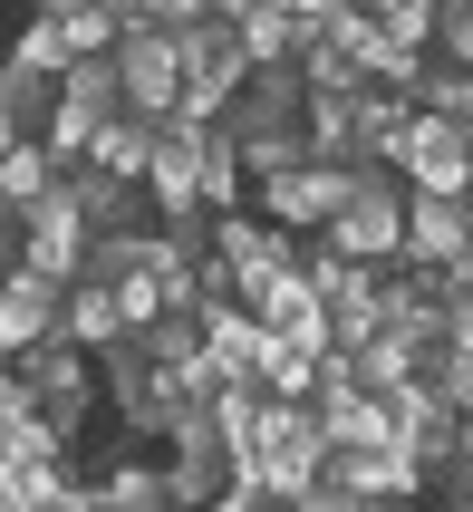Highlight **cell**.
Instances as JSON below:
<instances>
[{"mask_svg": "<svg viewBox=\"0 0 473 512\" xmlns=\"http://www.w3.org/2000/svg\"><path fill=\"white\" fill-rule=\"evenodd\" d=\"M97 377H107V406H116V426H126V445H165L174 406H184V377L145 348V329H116L97 348Z\"/></svg>", "mask_w": 473, "mask_h": 512, "instance_id": "6da1fadb", "label": "cell"}, {"mask_svg": "<svg viewBox=\"0 0 473 512\" xmlns=\"http://www.w3.org/2000/svg\"><path fill=\"white\" fill-rule=\"evenodd\" d=\"M319 455H329V435H319V406L309 397H271L261 406V426H251V474L280 493V512L300 503V484L319 474Z\"/></svg>", "mask_w": 473, "mask_h": 512, "instance_id": "7a4b0ae2", "label": "cell"}, {"mask_svg": "<svg viewBox=\"0 0 473 512\" xmlns=\"http://www.w3.org/2000/svg\"><path fill=\"white\" fill-rule=\"evenodd\" d=\"M348 261H396L406 252V174L396 165H358V194L319 223Z\"/></svg>", "mask_w": 473, "mask_h": 512, "instance_id": "3957f363", "label": "cell"}, {"mask_svg": "<svg viewBox=\"0 0 473 512\" xmlns=\"http://www.w3.org/2000/svg\"><path fill=\"white\" fill-rule=\"evenodd\" d=\"M251 78V49H242V20H184V116H223Z\"/></svg>", "mask_w": 473, "mask_h": 512, "instance_id": "277c9868", "label": "cell"}, {"mask_svg": "<svg viewBox=\"0 0 473 512\" xmlns=\"http://www.w3.org/2000/svg\"><path fill=\"white\" fill-rule=\"evenodd\" d=\"M116 68H126V107H145V116L184 107V29L174 20L126 29V39H116Z\"/></svg>", "mask_w": 473, "mask_h": 512, "instance_id": "5b68a950", "label": "cell"}, {"mask_svg": "<svg viewBox=\"0 0 473 512\" xmlns=\"http://www.w3.org/2000/svg\"><path fill=\"white\" fill-rule=\"evenodd\" d=\"M348 194H358V165H290V174H261L251 184V203L271 223H290V232H319Z\"/></svg>", "mask_w": 473, "mask_h": 512, "instance_id": "8992f818", "label": "cell"}, {"mask_svg": "<svg viewBox=\"0 0 473 512\" xmlns=\"http://www.w3.org/2000/svg\"><path fill=\"white\" fill-rule=\"evenodd\" d=\"M406 184H416V194H473V126H464V116L416 107V136H406Z\"/></svg>", "mask_w": 473, "mask_h": 512, "instance_id": "52a82bcc", "label": "cell"}, {"mask_svg": "<svg viewBox=\"0 0 473 512\" xmlns=\"http://www.w3.org/2000/svg\"><path fill=\"white\" fill-rule=\"evenodd\" d=\"M20 261H39V271H58V281H78V261H87V213L68 203V184H49V194L20 213Z\"/></svg>", "mask_w": 473, "mask_h": 512, "instance_id": "ba28073f", "label": "cell"}, {"mask_svg": "<svg viewBox=\"0 0 473 512\" xmlns=\"http://www.w3.org/2000/svg\"><path fill=\"white\" fill-rule=\"evenodd\" d=\"M406 261H435V271L473 261V203L464 194H416V184H406Z\"/></svg>", "mask_w": 473, "mask_h": 512, "instance_id": "9c48e42d", "label": "cell"}, {"mask_svg": "<svg viewBox=\"0 0 473 512\" xmlns=\"http://www.w3.org/2000/svg\"><path fill=\"white\" fill-rule=\"evenodd\" d=\"M58 310H68V281H58V271H39V261H20V271L0 281V358H20L29 339H49Z\"/></svg>", "mask_w": 473, "mask_h": 512, "instance_id": "30bf717a", "label": "cell"}, {"mask_svg": "<svg viewBox=\"0 0 473 512\" xmlns=\"http://www.w3.org/2000/svg\"><path fill=\"white\" fill-rule=\"evenodd\" d=\"M165 445H126V455L97 474V503H116V512H165L174 503V464H155Z\"/></svg>", "mask_w": 473, "mask_h": 512, "instance_id": "8fae6325", "label": "cell"}, {"mask_svg": "<svg viewBox=\"0 0 473 512\" xmlns=\"http://www.w3.org/2000/svg\"><path fill=\"white\" fill-rule=\"evenodd\" d=\"M406 136H416V97H406V87H367V97H358L367 165H396V174H406Z\"/></svg>", "mask_w": 473, "mask_h": 512, "instance_id": "7c38bea8", "label": "cell"}, {"mask_svg": "<svg viewBox=\"0 0 473 512\" xmlns=\"http://www.w3.org/2000/svg\"><path fill=\"white\" fill-rule=\"evenodd\" d=\"M58 97H68V87H58V68H29V58L0 49V107L20 116V136H39V126H49Z\"/></svg>", "mask_w": 473, "mask_h": 512, "instance_id": "4fadbf2b", "label": "cell"}, {"mask_svg": "<svg viewBox=\"0 0 473 512\" xmlns=\"http://www.w3.org/2000/svg\"><path fill=\"white\" fill-rule=\"evenodd\" d=\"M203 203H213V213H242V203H251V165H242V136H232L223 116L203 126Z\"/></svg>", "mask_w": 473, "mask_h": 512, "instance_id": "5bb4252c", "label": "cell"}, {"mask_svg": "<svg viewBox=\"0 0 473 512\" xmlns=\"http://www.w3.org/2000/svg\"><path fill=\"white\" fill-rule=\"evenodd\" d=\"M58 329H68V339H87V348H107L116 329H126V310H116V290H107V281H68V310H58Z\"/></svg>", "mask_w": 473, "mask_h": 512, "instance_id": "9a60e30c", "label": "cell"}, {"mask_svg": "<svg viewBox=\"0 0 473 512\" xmlns=\"http://www.w3.org/2000/svg\"><path fill=\"white\" fill-rule=\"evenodd\" d=\"M49 184H58V155H49L39 136H20L10 155H0V194H10V213H29V203L49 194Z\"/></svg>", "mask_w": 473, "mask_h": 512, "instance_id": "2e32d148", "label": "cell"}, {"mask_svg": "<svg viewBox=\"0 0 473 512\" xmlns=\"http://www.w3.org/2000/svg\"><path fill=\"white\" fill-rule=\"evenodd\" d=\"M319 20H300V10H280V0H261V10H251L242 20V49H251V68H261V58H300V39Z\"/></svg>", "mask_w": 473, "mask_h": 512, "instance_id": "e0dca14e", "label": "cell"}, {"mask_svg": "<svg viewBox=\"0 0 473 512\" xmlns=\"http://www.w3.org/2000/svg\"><path fill=\"white\" fill-rule=\"evenodd\" d=\"M367 10H377L406 49H435V20H445V0H367Z\"/></svg>", "mask_w": 473, "mask_h": 512, "instance_id": "ac0fdd59", "label": "cell"}, {"mask_svg": "<svg viewBox=\"0 0 473 512\" xmlns=\"http://www.w3.org/2000/svg\"><path fill=\"white\" fill-rule=\"evenodd\" d=\"M435 49L473 68V0H445V20H435Z\"/></svg>", "mask_w": 473, "mask_h": 512, "instance_id": "d6986e66", "label": "cell"}, {"mask_svg": "<svg viewBox=\"0 0 473 512\" xmlns=\"http://www.w3.org/2000/svg\"><path fill=\"white\" fill-rule=\"evenodd\" d=\"M155 20H174V29H184V20H213V0H155Z\"/></svg>", "mask_w": 473, "mask_h": 512, "instance_id": "ffe728a7", "label": "cell"}, {"mask_svg": "<svg viewBox=\"0 0 473 512\" xmlns=\"http://www.w3.org/2000/svg\"><path fill=\"white\" fill-rule=\"evenodd\" d=\"M20 271V223H0V281Z\"/></svg>", "mask_w": 473, "mask_h": 512, "instance_id": "44dd1931", "label": "cell"}, {"mask_svg": "<svg viewBox=\"0 0 473 512\" xmlns=\"http://www.w3.org/2000/svg\"><path fill=\"white\" fill-rule=\"evenodd\" d=\"M29 10H49V20H68V10H97V0H29Z\"/></svg>", "mask_w": 473, "mask_h": 512, "instance_id": "7402d4cb", "label": "cell"}, {"mask_svg": "<svg viewBox=\"0 0 473 512\" xmlns=\"http://www.w3.org/2000/svg\"><path fill=\"white\" fill-rule=\"evenodd\" d=\"M280 10H300V20H329L338 0H280Z\"/></svg>", "mask_w": 473, "mask_h": 512, "instance_id": "603a6c76", "label": "cell"}, {"mask_svg": "<svg viewBox=\"0 0 473 512\" xmlns=\"http://www.w3.org/2000/svg\"><path fill=\"white\" fill-rule=\"evenodd\" d=\"M10 145H20V116H10V107H0V155H10Z\"/></svg>", "mask_w": 473, "mask_h": 512, "instance_id": "cb8c5ba5", "label": "cell"}, {"mask_svg": "<svg viewBox=\"0 0 473 512\" xmlns=\"http://www.w3.org/2000/svg\"><path fill=\"white\" fill-rule=\"evenodd\" d=\"M0 49H10V0H0Z\"/></svg>", "mask_w": 473, "mask_h": 512, "instance_id": "d4e9b609", "label": "cell"}, {"mask_svg": "<svg viewBox=\"0 0 473 512\" xmlns=\"http://www.w3.org/2000/svg\"><path fill=\"white\" fill-rule=\"evenodd\" d=\"M0 223H20V213H10V194H0Z\"/></svg>", "mask_w": 473, "mask_h": 512, "instance_id": "484cf974", "label": "cell"}, {"mask_svg": "<svg viewBox=\"0 0 473 512\" xmlns=\"http://www.w3.org/2000/svg\"><path fill=\"white\" fill-rule=\"evenodd\" d=\"M464 203H473V194H464Z\"/></svg>", "mask_w": 473, "mask_h": 512, "instance_id": "4316f807", "label": "cell"}]
</instances>
